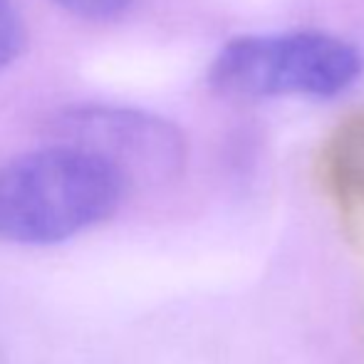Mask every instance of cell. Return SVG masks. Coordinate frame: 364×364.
I'll use <instances>...</instances> for the list:
<instances>
[{"label":"cell","instance_id":"1","mask_svg":"<svg viewBox=\"0 0 364 364\" xmlns=\"http://www.w3.org/2000/svg\"><path fill=\"white\" fill-rule=\"evenodd\" d=\"M129 181L87 149L50 141L0 164V243L53 245L117 213Z\"/></svg>","mask_w":364,"mask_h":364},{"label":"cell","instance_id":"2","mask_svg":"<svg viewBox=\"0 0 364 364\" xmlns=\"http://www.w3.org/2000/svg\"><path fill=\"white\" fill-rule=\"evenodd\" d=\"M364 70L360 50L320 30L240 35L211 60L206 85L225 100H330L347 92Z\"/></svg>","mask_w":364,"mask_h":364},{"label":"cell","instance_id":"3","mask_svg":"<svg viewBox=\"0 0 364 364\" xmlns=\"http://www.w3.org/2000/svg\"><path fill=\"white\" fill-rule=\"evenodd\" d=\"M50 141L73 144L114 164L132 183L159 186L186 168L188 144L173 122L132 107H68L45 122Z\"/></svg>","mask_w":364,"mask_h":364},{"label":"cell","instance_id":"4","mask_svg":"<svg viewBox=\"0 0 364 364\" xmlns=\"http://www.w3.org/2000/svg\"><path fill=\"white\" fill-rule=\"evenodd\" d=\"M315 173L347 233L364 245V105L347 112L325 136Z\"/></svg>","mask_w":364,"mask_h":364},{"label":"cell","instance_id":"5","mask_svg":"<svg viewBox=\"0 0 364 364\" xmlns=\"http://www.w3.org/2000/svg\"><path fill=\"white\" fill-rule=\"evenodd\" d=\"M28 48V30L13 0H0V70L13 65Z\"/></svg>","mask_w":364,"mask_h":364},{"label":"cell","instance_id":"6","mask_svg":"<svg viewBox=\"0 0 364 364\" xmlns=\"http://www.w3.org/2000/svg\"><path fill=\"white\" fill-rule=\"evenodd\" d=\"M53 3L82 20H117L136 0H53Z\"/></svg>","mask_w":364,"mask_h":364}]
</instances>
